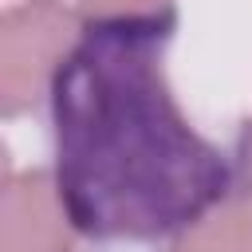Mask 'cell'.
<instances>
[{"label":"cell","mask_w":252,"mask_h":252,"mask_svg":"<svg viewBox=\"0 0 252 252\" xmlns=\"http://www.w3.org/2000/svg\"><path fill=\"white\" fill-rule=\"evenodd\" d=\"M83 24L63 0H24L0 8V114H28L75 47Z\"/></svg>","instance_id":"cell-2"},{"label":"cell","mask_w":252,"mask_h":252,"mask_svg":"<svg viewBox=\"0 0 252 252\" xmlns=\"http://www.w3.org/2000/svg\"><path fill=\"white\" fill-rule=\"evenodd\" d=\"M244 154H248L244 161H248V173H252V130H248V150H244Z\"/></svg>","instance_id":"cell-7"},{"label":"cell","mask_w":252,"mask_h":252,"mask_svg":"<svg viewBox=\"0 0 252 252\" xmlns=\"http://www.w3.org/2000/svg\"><path fill=\"white\" fill-rule=\"evenodd\" d=\"M8 177V154H4V146H0V181Z\"/></svg>","instance_id":"cell-6"},{"label":"cell","mask_w":252,"mask_h":252,"mask_svg":"<svg viewBox=\"0 0 252 252\" xmlns=\"http://www.w3.org/2000/svg\"><path fill=\"white\" fill-rule=\"evenodd\" d=\"M173 16L91 20L51 83L55 189L91 240L177 236L228 189V158L193 130L165 79Z\"/></svg>","instance_id":"cell-1"},{"label":"cell","mask_w":252,"mask_h":252,"mask_svg":"<svg viewBox=\"0 0 252 252\" xmlns=\"http://www.w3.org/2000/svg\"><path fill=\"white\" fill-rule=\"evenodd\" d=\"M169 252H252V185L228 189L213 209L177 232Z\"/></svg>","instance_id":"cell-4"},{"label":"cell","mask_w":252,"mask_h":252,"mask_svg":"<svg viewBox=\"0 0 252 252\" xmlns=\"http://www.w3.org/2000/svg\"><path fill=\"white\" fill-rule=\"evenodd\" d=\"M75 12H87L91 20H142V16H165L169 0H71Z\"/></svg>","instance_id":"cell-5"},{"label":"cell","mask_w":252,"mask_h":252,"mask_svg":"<svg viewBox=\"0 0 252 252\" xmlns=\"http://www.w3.org/2000/svg\"><path fill=\"white\" fill-rule=\"evenodd\" d=\"M75 224L43 169L8 173L0 181V252H71Z\"/></svg>","instance_id":"cell-3"}]
</instances>
